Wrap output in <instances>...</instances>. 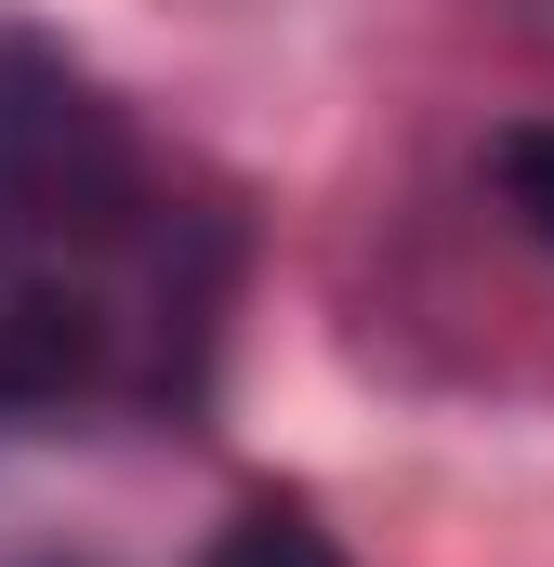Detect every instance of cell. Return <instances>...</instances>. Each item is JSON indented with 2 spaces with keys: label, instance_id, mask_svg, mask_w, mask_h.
Here are the masks:
<instances>
[{
  "label": "cell",
  "instance_id": "1",
  "mask_svg": "<svg viewBox=\"0 0 554 567\" xmlns=\"http://www.w3.org/2000/svg\"><path fill=\"white\" fill-rule=\"evenodd\" d=\"M133 212V145L80 93V66H53L40 40H0V265H27L40 238H106Z\"/></svg>",
  "mask_w": 554,
  "mask_h": 567
},
{
  "label": "cell",
  "instance_id": "2",
  "mask_svg": "<svg viewBox=\"0 0 554 567\" xmlns=\"http://www.w3.org/2000/svg\"><path fill=\"white\" fill-rule=\"evenodd\" d=\"M93 370H106V317L80 290H0V423H53Z\"/></svg>",
  "mask_w": 554,
  "mask_h": 567
},
{
  "label": "cell",
  "instance_id": "3",
  "mask_svg": "<svg viewBox=\"0 0 554 567\" xmlns=\"http://www.w3.org/2000/svg\"><path fill=\"white\" fill-rule=\"evenodd\" d=\"M198 567H343V542L304 515V502H238L225 528H212V555Z\"/></svg>",
  "mask_w": 554,
  "mask_h": 567
},
{
  "label": "cell",
  "instance_id": "4",
  "mask_svg": "<svg viewBox=\"0 0 554 567\" xmlns=\"http://www.w3.org/2000/svg\"><path fill=\"white\" fill-rule=\"evenodd\" d=\"M489 172H502V198H515V225L554 251V120H515V133L489 145Z\"/></svg>",
  "mask_w": 554,
  "mask_h": 567
}]
</instances>
